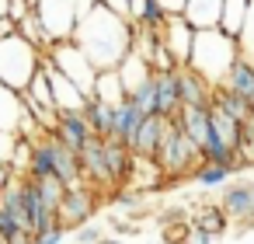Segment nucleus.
<instances>
[{
	"label": "nucleus",
	"instance_id": "nucleus-1",
	"mask_svg": "<svg viewBox=\"0 0 254 244\" xmlns=\"http://www.w3.org/2000/svg\"><path fill=\"white\" fill-rule=\"evenodd\" d=\"M132 35H136V28L126 18L94 4L87 14H80L73 42L84 49V56L94 63V70H115L132 53Z\"/></svg>",
	"mask_w": 254,
	"mask_h": 244
},
{
	"label": "nucleus",
	"instance_id": "nucleus-2",
	"mask_svg": "<svg viewBox=\"0 0 254 244\" xmlns=\"http://www.w3.org/2000/svg\"><path fill=\"white\" fill-rule=\"evenodd\" d=\"M237 60H240L237 39L223 35L219 28L195 32V42H191V53H188V70H195L209 87L226 84V77H230Z\"/></svg>",
	"mask_w": 254,
	"mask_h": 244
},
{
	"label": "nucleus",
	"instance_id": "nucleus-3",
	"mask_svg": "<svg viewBox=\"0 0 254 244\" xmlns=\"http://www.w3.org/2000/svg\"><path fill=\"white\" fill-rule=\"evenodd\" d=\"M42 67V49L32 46L28 39H21L18 32L0 35V84L11 91H28L32 77Z\"/></svg>",
	"mask_w": 254,
	"mask_h": 244
},
{
	"label": "nucleus",
	"instance_id": "nucleus-4",
	"mask_svg": "<svg viewBox=\"0 0 254 244\" xmlns=\"http://www.w3.org/2000/svg\"><path fill=\"white\" fill-rule=\"evenodd\" d=\"M153 161H157V167L164 171V181H181V178H191V171H195V164H198L202 157H198V147L178 129V122L167 119Z\"/></svg>",
	"mask_w": 254,
	"mask_h": 244
},
{
	"label": "nucleus",
	"instance_id": "nucleus-5",
	"mask_svg": "<svg viewBox=\"0 0 254 244\" xmlns=\"http://www.w3.org/2000/svg\"><path fill=\"white\" fill-rule=\"evenodd\" d=\"M35 18H39L42 35H46L49 46L73 42L77 21H80V0H39Z\"/></svg>",
	"mask_w": 254,
	"mask_h": 244
},
{
	"label": "nucleus",
	"instance_id": "nucleus-6",
	"mask_svg": "<svg viewBox=\"0 0 254 244\" xmlns=\"http://www.w3.org/2000/svg\"><path fill=\"white\" fill-rule=\"evenodd\" d=\"M98 213V188L87 181H73L63 188V202L56 209V223L70 234L84 223H91V216Z\"/></svg>",
	"mask_w": 254,
	"mask_h": 244
},
{
	"label": "nucleus",
	"instance_id": "nucleus-7",
	"mask_svg": "<svg viewBox=\"0 0 254 244\" xmlns=\"http://www.w3.org/2000/svg\"><path fill=\"white\" fill-rule=\"evenodd\" d=\"M46 60H49L63 77H70L84 94H91V91H94V77H98V70H94V63L84 56V49H80L77 42L49 46V49H46Z\"/></svg>",
	"mask_w": 254,
	"mask_h": 244
},
{
	"label": "nucleus",
	"instance_id": "nucleus-8",
	"mask_svg": "<svg viewBox=\"0 0 254 244\" xmlns=\"http://www.w3.org/2000/svg\"><path fill=\"white\" fill-rule=\"evenodd\" d=\"M160 42H164L167 56L174 60V67H188V53H191V42H195V28L181 14H167V21L160 28Z\"/></svg>",
	"mask_w": 254,
	"mask_h": 244
},
{
	"label": "nucleus",
	"instance_id": "nucleus-9",
	"mask_svg": "<svg viewBox=\"0 0 254 244\" xmlns=\"http://www.w3.org/2000/svg\"><path fill=\"white\" fill-rule=\"evenodd\" d=\"M219 206L240 227H254V185L251 181H226L219 192Z\"/></svg>",
	"mask_w": 254,
	"mask_h": 244
},
{
	"label": "nucleus",
	"instance_id": "nucleus-10",
	"mask_svg": "<svg viewBox=\"0 0 254 244\" xmlns=\"http://www.w3.org/2000/svg\"><path fill=\"white\" fill-rule=\"evenodd\" d=\"M42 67H46V74H49V87H53L56 112H80V108H84V101H87V94H84L70 77H63V74L46 60V53H42Z\"/></svg>",
	"mask_w": 254,
	"mask_h": 244
},
{
	"label": "nucleus",
	"instance_id": "nucleus-11",
	"mask_svg": "<svg viewBox=\"0 0 254 244\" xmlns=\"http://www.w3.org/2000/svg\"><path fill=\"white\" fill-rule=\"evenodd\" d=\"M174 122H178V129H181L195 147H202L205 136H209V129H212V105H209V101H205V105H181L178 115H174Z\"/></svg>",
	"mask_w": 254,
	"mask_h": 244
},
{
	"label": "nucleus",
	"instance_id": "nucleus-12",
	"mask_svg": "<svg viewBox=\"0 0 254 244\" xmlns=\"http://www.w3.org/2000/svg\"><path fill=\"white\" fill-rule=\"evenodd\" d=\"M53 133H56L70 150H77V154L94 140V133H91L84 112H56V126H53Z\"/></svg>",
	"mask_w": 254,
	"mask_h": 244
},
{
	"label": "nucleus",
	"instance_id": "nucleus-13",
	"mask_svg": "<svg viewBox=\"0 0 254 244\" xmlns=\"http://www.w3.org/2000/svg\"><path fill=\"white\" fill-rule=\"evenodd\" d=\"M153 98H157V112L164 119H174L181 108V94H178V67L174 70H153Z\"/></svg>",
	"mask_w": 254,
	"mask_h": 244
},
{
	"label": "nucleus",
	"instance_id": "nucleus-14",
	"mask_svg": "<svg viewBox=\"0 0 254 244\" xmlns=\"http://www.w3.org/2000/svg\"><path fill=\"white\" fill-rule=\"evenodd\" d=\"M28 119L32 115L25 108V98L18 91H11V87L0 84V133H18L21 136V129H25Z\"/></svg>",
	"mask_w": 254,
	"mask_h": 244
},
{
	"label": "nucleus",
	"instance_id": "nucleus-15",
	"mask_svg": "<svg viewBox=\"0 0 254 244\" xmlns=\"http://www.w3.org/2000/svg\"><path fill=\"white\" fill-rule=\"evenodd\" d=\"M164 126H167V119H164V115H146V119H143V126L132 133V140H129L126 147H129L136 157H153V154H157V147H160Z\"/></svg>",
	"mask_w": 254,
	"mask_h": 244
},
{
	"label": "nucleus",
	"instance_id": "nucleus-16",
	"mask_svg": "<svg viewBox=\"0 0 254 244\" xmlns=\"http://www.w3.org/2000/svg\"><path fill=\"white\" fill-rule=\"evenodd\" d=\"M49 147H53V157H56V178L63 185H73V181H84V167H80V154L70 150L56 133H49Z\"/></svg>",
	"mask_w": 254,
	"mask_h": 244
},
{
	"label": "nucleus",
	"instance_id": "nucleus-17",
	"mask_svg": "<svg viewBox=\"0 0 254 244\" xmlns=\"http://www.w3.org/2000/svg\"><path fill=\"white\" fill-rule=\"evenodd\" d=\"M219 14H223V0H188L181 18L195 28V32H205V28H219Z\"/></svg>",
	"mask_w": 254,
	"mask_h": 244
},
{
	"label": "nucleus",
	"instance_id": "nucleus-18",
	"mask_svg": "<svg viewBox=\"0 0 254 244\" xmlns=\"http://www.w3.org/2000/svg\"><path fill=\"white\" fill-rule=\"evenodd\" d=\"M167 21L164 7L157 0H129V25L132 28H143V32H160Z\"/></svg>",
	"mask_w": 254,
	"mask_h": 244
},
{
	"label": "nucleus",
	"instance_id": "nucleus-19",
	"mask_svg": "<svg viewBox=\"0 0 254 244\" xmlns=\"http://www.w3.org/2000/svg\"><path fill=\"white\" fill-rule=\"evenodd\" d=\"M143 108L132 101V98H126L122 105H115V122H112V140H122V143H129L132 140V133L143 126Z\"/></svg>",
	"mask_w": 254,
	"mask_h": 244
},
{
	"label": "nucleus",
	"instance_id": "nucleus-20",
	"mask_svg": "<svg viewBox=\"0 0 254 244\" xmlns=\"http://www.w3.org/2000/svg\"><path fill=\"white\" fill-rule=\"evenodd\" d=\"M191 227L205 230L209 237H223V234H230V216H226V209L219 202H202L191 213Z\"/></svg>",
	"mask_w": 254,
	"mask_h": 244
},
{
	"label": "nucleus",
	"instance_id": "nucleus-21",
	"mask_svg": "<svg viewBox=\"0 0 254 244\" xmlns=\"http://www.w3.org/2000/svg\"><path fill=\"white\" fill-rule=\"evenodd\" d=\"M209 105H212V108H219L223 115H230V119H237V122H244V119H251V101H247L244 94H237V91H230L226 84H219V87H212V94H209Z\"/></svg>",
	"mask_w": 254,
	"mask_h": 244
},
{
	"label": "nucleus",
	"instance_id": "nucleus-22",
	"mask_svg": "<svg viewBox=\"0 0 254 244\" xmlns=\"http://www.w3.org/2000/svg\"><path fill=\"white\" fill-rule=\"evenodd\" d=\"M115 70H119V77H122V84H126V94H129V98L139 91V84H146V81L153 77V67H150L139 53H129Z\"/></svg>",
	"mask_w": 254,
	"mask_h": 244
},
{
	"label": "nucleus",
	"instance_id": "nucleus-23",
	"mask_svg": "<svg viewBox=\"0 0 254 244\" xmlns=\"http://www.w3.org/2000/svg\"><path fill=\"white\" fill-rule=\"evenodd\" d=\"M178 94H181V105H205L212 87L188 67H178Z\"/></svg>",
	"mask_w": 254,
	"mask_h": 244
},
{
	"label": "nucleus",
	"instance_id": "nucleus-24",
	"mask_svg": "<svg viewBox=\"0 0 254 244\" xmlns=\"http://www.w3.org/2000/svg\"><path fill=\"white\" fill-rule=\"evenodd\" d=\"M80 112H84V119H87V126H91L94 136H101V140L112 136V122H115V108H112V105L98 101L94 94H87V101H84Z\"/></svg>",
	"mask_w": 254,
	"mask_h": 244
},
{
	"label": "nucleus",
	"instance_id": "nucleus-25",
	"mask_svg": "<svg viewBox=\"0 0 254 244\" xmlns=\"http://www.w3.org/2000/svg\"><path fill=\"white\" fill-rule=\"evenodd\" d=\"M98 101H105V105H122L129 94H126V84H122V77H119V70H98V77H94V91H91Z\"/></svg>",
	"mask_w": 254,
	"mask_h": 244
},
{
	"label": "nucleus",
	"instance_id": "nucleus-26",
	"mask_svg": "<svg viewBox=\"0 0 254 244\" xmlns=\"http://www.w3.org/2000/svg\"><path fill=\"white\" fill-rule=\"evenodd\" d=\"M226 87L237 91V94H244L247 101L254 98V60H251V56H240V60L233 63V70H230V77H226Z\"/></svg>",
	"mask_w": 254,
	"mask_h": 244
},
{
	"label": "nucleus",
	"instance_id": "nucleus-27",
	"mask_svg": "<svg viewBox=\"0 0 254 244\" xmlns=\"http://www.w3.org/2000/svg\"><path fill=\"white\" fill-rule=\"evenodd\" d=\"M247 7L251 0H223V14H219V32L237 39L240 28H244V18H247Z\"/></svg>",
	"mask_w": 254,
	"mask_h": 244
},
{
	"label": "nucleus",
	"instance_id": "nucleus-28",
	"mask_svg": "<svg viewBox=\"0 0 254 244\" xmlns=\"http://www.w3.org/2000/svg\"><path fill=\"white\" fill-rule=\"evenodd\" d=\"M230 178H233L230 167H223V164H209V161H198L195 171H191V181L202 185V188H223Z\"/></svg>",
	"mask_w": 254,
	"mask_h": 244
},
{
	"label": "nucleus",
	"instance_id": "nucleus-29",
	"mask_svg": "<svg viewBox=\"0 0 254 244\" xmlns=\"http://www.w3.org/2000/svg\"><path fill=\"white\" fill-rule=\"evenodd\" d=\"M212 133H216L226 147H233V150H237V143H240V122H237V119L223 115L219 108H212Z\"/></svg>",
	"mask_w": 254,
	"mask_h": 244
},
{
	"label": "nucleus",
	"instance_id": "nucleus-30",
	"mask_svg": "<svg viewBox=\"0 0 254 244\" xmlns=\"http://www.w3.org/2000/svg\"><path fill=\"white\" fill-rule=\"evenodd\" d=\"M14 32H18L21 39H28L32 46H39L42 53L49 49V42H46V35H42V25H39V18H35V11H28V14H25V18H21V21L14 25Z\"/></svg>",
	"mask_w": 254,
	"mask_h": 244
},
{
	"label": "nucleus",
	"instance_id": "nucleus-31",
	"mask_svg": "<svg viewBox=\"0 0 254 244\" xmlns=\"http://www.w3.org/2000/svg\"><path fill=\"white\" fill-rule=\"evenodd\" d=\"M35 188H39V199H42V206L49 209V213H56L60 209V202H63V181L60 178H46V181H35Z\"/></svg>",
	"mask_w": 254,
	"mask_h": 244
},
{
	"label": "nucleus",
	"instance_id": "nucleus-32",
	"mask_svg": "<svg viewBox=\"0 0 254 244\" xmlns=\"http://www.w3.org/2000/svg\"><path fill=\"white\" fill-rule=\"evenodd\" d=\"M237 157L244 161V167H254V115L240 122V143H237Z\"/></svg>",
	"mask_w": 254,
	"mask_h": 244
},
{
	"label": "nucleus",
	"instance_id": "nucleus-33",
	"mask_svg": "<svg viewBox=\"0 0 254 244\" xmlns=\"http://www.w3.org/2000/svg\"><path fill=\"white\" fill-rule=\"evenodd\" d=\"M237 46H240V56H251L254 60V0L247 7V18H244V28L237 35Z\"/></svg>",
	"mask_w": 254,
	"mask_h": 244
},
{
	"label": "nucleus",
	"instance_id": "nucleus-34",
	"mask_svg": "<svg viewBox=\"0 0 254 244\" xmlns=\"http://www.w3.org/2000/svg\"><path fill=\"white\" fill-rule=\"evenodd\" d=\"M143 195H146V192H139V188H126V185H122V188L112 192V202H115V206H126V209H139V206H143Z\"/></svg>",
	"mask_w": 254,
	"mask_h": 244
},
{
	"label": "nucleus",
	"instance_id": "nucleus-35",
	"mask_svg": "<svg viewBox=\"0 0 254 244\" xmlns=\"http://www.w3.org/2000/svg\"><path fill=\"white\" fill-rule=\"evenodd\" d=\"M188 234H191V220H188V223H167V227H164V241H167V244H185Z\"/></svg>",
	"mask_w": 254,
	"mask_h": 244
},
{
	"label": "nucleus",
	"instance_id": "nucleus-36",
	"mask_svg": "<svg viewBox=\"0 0 254 244\" xmlns=\"http://www.w3.org/2000/svg\"><path fill=\"white\" fill-rule=\"evenodd\" d=\"M66 241V230L60 227V223H53L49 230H42V234H32V244H63Z\"/></svg>",
	"mask_w": 254,
	"mask_h": 244
},
{
	"label": "nucleus",
	"instance_id": "nucleus-37",
	"mask_svg": "<svg viewBox=\"0 0 254 244\" xmlns=\"http://www.w3.org/2000/svg\"><path fill=\"white\" fill-rule=\"evenodd\" d=\"M18 143H21V136H18V133H0V161H4V164H11V157H14V150H18Z\"/></svg>",
	"mask_w": 254,
	"mask_h": 244
},
{
	"label": "nucleus",
	"instance_id": "nucleus-38",
	"mask_svg": "<svg viewBox=\"0 0 254 244\" xmlns=\"http://www.w3.org/2000/svg\"><path fill=\"white\" fill-rule=\"evenodd\" d=\"M18 230H25V227L14 220V213H7L4 206H0V237H11V234H18Z\"/></svg>",
	"mask_w": 254,
	"mask_h": 244
},
{
	"label": "nucleus",
	"instance_id": "nucleus-39",
	"mask_svg": "<svg viewBox=\"0 0 254 244\" xmlns=\"http://www.w3.org/2000/svg\"><path fill=\"white\" fill-rule=\"evenodd\" d=\"M73 234H77V244H98V241H101V230H98L94 223H84V227H77Z\"/></svg>",
	"mask_w": 254,
	"mask_h": 244
},
{
	"label": "nucleus",
	"instance_id": "nucleus-40",
	"mask_svg": "<svg viewBox=\"0 0 254 244\" xmlns=\"http://www.w3.org/2000/svg\"><path fill=\"white\" fill-rule=\"evenodd\" d=\"M101 7H108L112 14H119V18H126L129 21V0H98Z\"/></svg>",
	"mask_w": 254,
	"mask_h": 244
},
{
	"label": "nucleus",
	"instance_id": "nucleus-41",
	"mask_svg": "<svg viewBox=\"0 0 254 244\" xmlns=\"http://www.w3.org/2000/svg\"><path fill=\"white\" fill-rule=\"evenodd\" d=\"M28 11H32V7H28V0H11V11H7V21H14V25H18V21H21V18L28 14Z\"/></svg>",
	"mask_w": 254,
	"mask_h": 244
},
{
	"label": "nucleus",
	"instance_id": "nucleus-42",
	"mask_svg": "<svg viewBox=\"0 0 254 244\" xmlns=\"http://www.w3.org/2000/svg\"><path fill=\"white\" fill-rule=\"evenodd\" d=\"M157 4L164 7V14H181V11H185V4H188V0H157Z\"/></svg>",
	"mask_w": 254,
	"mask_h": 244
},
{
	"label": "nucleus",
	"instance_id": "nucleus-43",
	"mask_svg": "<svg viewBox=\"0 0 254 244\" xmlns=\"http://www.w3.org/2000/svg\"><path fill=\"white\" fill-rule=\"evenodd\" d=\"M185 244H212V237L205 234V230H198V227H191V234H188V241Z\"/></svg>",
	"mask_w": 254,
	"mask_h": 244
},
{
	"label": "nucleus",
	"instance_id": "nucleus-44",
	"mask_svg": "<svg viewBox=\"0 0 254 244\" xmlns=\"http://www.w3.org/2000/svg\"><path fill=\"white\" fill-rule=\"evenodd\" d=\"M7 244H32V230H18V234H11Z\"/></svg>",
	"mask_w": 254,
	"mask_h": 244
},
{
	"label": "nucleus",
	"instance_id": "nucleus-45",
	"mask_svg": "<svg viewBox=\"0 0 254 244\" xmlns=\"http://www.w3.org/2000/svg\"><path fill=\"white\" fill-rule=\"evenodd\" d=\"M14 178V171H11V164H4V161H0V188H4L7 181Z\"/></svg>",
	"mask_w": 254,
	"mask_h": 244
},
{
	"label": "nucleus",
	"instance_id": "nucleus-46",
	"mask_svg": "<svg viewBox=\"0 0 254 244\" xmlns=\"http://www.w3.org/2000/svg\"><path fill=\"white\" fill-rule=\"evenodd\" d=\"M7 32H14V21H7V18H0V35H7Z\"/></svg>",
	"mask_w": 254,
	"mask_h": 244
},
{
	"label": "nucleus",
	"instance_id": "nucleus-47",
	"mask_svg": "<svg viewBox=\"0 0 254 244\" xmlns=\"http://www.w3.org/2000/svg\"><path fill=\"white\" fill-rule=\"evenodd\" d=\"M7 11H11V0H0V18H7Z\"/></svg>",
	"mask_w": 254,
	"mask_h": 244
},
{
	"label": "nucleus",
	"instance_id": "nucleus-48",
	"mask_svg": "<svg viewBox=\"0 0 254 244\" xmlns=\"http://www.w3.org/2000/svg\"><path fill=\"white\" fill-rule=\"evenodd\" d=\"M98 244H126V241H119V237H101Z\"/></svg>",
	"mask_w": 254,
	"mask_h": 244
},
{
	"label": "nucleus",
	"instance_id": "nucleus-49",
	"mask_svg": "<svg viewBox=\"0 0 254 244\" xmlns=\"http://www.w3.org/2000/svg\"><path fill=\"white\" fill-rule=\"evenodd\" d=\"M251 115H254V98H251Z\"/></svg>",
	"mask_w": 254,
	"mask_h": 244
},
{
	"label": "nucleus",
	"instance_id": "nucleus-50",
	"mask_svg": "<svg viewBox=\"0 0 254 244\" xmlns=\"http://www.w3.org/2000/svg\"><path fill=\"white\" fill-rule=\"evenodd\" d=\"M0 244H7V237H0Z\"/></svg>",
	"mask_w": 254,
	"mask_h": 244
}]
</instances>
